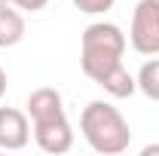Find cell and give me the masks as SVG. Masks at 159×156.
Listing matches in <instances>:
<instances>
[{"label":"cell","instance_id":"cell-10","mask_svg":"<svg viewBox=\"0 0 159 156\" xmlns=\"http://www.w3.org/2000/svg\"><path fill=\"white\" fill-rule=\"evenodd\" d=\"M9 3L19 6V9H25V12H40V9H46L49 0H9Z\"/></svg>","mask_w":159,"mask_h":156},{"label":"cell","instance_id":"cell-11","mask_svg":"<svg viewBox=\"0 0 159 156\" xmlns=\"http://www.w3.org/2000/svg\"><path fill=\"white\" fill-rule=\"evenodd\" d=\"M153 153H159V144H147V147L141 150V156H153Z\"/></svg>","mask_w":159,"mask_h":156},{"label":"cell","instance_id":"cell-2","mask_svg":"<svg viewBox=\"0 0 159 156\" xmlns=\"http://www.w3.org/2000/svg\"><path fill=\"white\" fill-rule=\"evenodd\" d=\"M80 132L95 153L104 156L125 153L132 144V129L110 101H89L80 113Z\"/></svg>","mask_w":159,"mask_h":156},{"label":"cell","instance_id":"cell-4","mask_svg":"<svg viewBox=\"0 0 159 156\" xmlns=\"http://www.w3.org/2000/svg\"><path fill=\"white\" fill-rule=\"evenodd\" d=\"M31 132H34V141H37V147L43 153L61 156L74 147V129L67 122V113L43 119V122H31Z\"/></svg>","mask_w":159,"mask_h":156},{"label":"cell","instance_id":"cell-9","mask_svg":"<svg viewBox=\"0 0 159 156\" xmlns=\"http://www.w3.org/2000/svg\"><path fill=\"white\" fill-rule=\"evenodd\" d=\"M70 3L77 6L80 12H86V16H104L107 9H113L116 0H70Z\"/></svg>","mask_w":159,"mask_h":156},{"label":"cell","instance_id":"cell-5","mask_svg":"<svg viewBox=\"0 0 159 156\" xmlns=\"http://www.w3.org/2000/svg\"><path fill=\"white\" fill-rule=\"evenodd\" d=\"M31 141V122L28 113L19 107H0V147L3 150H21Z\"/></svg>","mask_w":159,"mask_h":156},{"label":"cell","instance_id":"cell-13","mask_svg":"<svg viewBox=\"0 0 159 156\" xmlns=\"http://www.w3.org/2000/svg\"><path fill=\"white\" fill-rule=\"evenodd\" d=\"M0 3H9V0H0Z\"/></svg>","mask_w":159,"mask_h":156},{"label":"cell","instance_id":"cell-1","mask_svg":"<svg viewBox=\"0 0 159 156\" xmlns=\"http://www.w3.org/2000/svg\"><path fill=\"white\" fill-rule=\"evenodd\" d=\"M125 46H129V40L122 34V28L113 21H92L80 37L83 74L89 80H95L110 98H132L138 92L135 77L122 64Z\"/></svg>","mask_w":159,"mask_h":156},{"label":"cell","instance_id":"cell-7","mask_svg":"<svg viewBox=\"0 0 159 156\" xmlns=\"http://www.w3.org/2000/svg\"><path fill=\"white\" fill-rule=\"evenodd\" d=\"M25 40V16L19 12V6L12 9L9 3H0V49L19 46Z\"/></svg>","mask_w":159,"mask_h":156},{"label":"cell","instance_id":"cell-3","mask_svg":"<svg viewBox=\"0 0 159 156\" xmlns=\"http://www.w3.org/2000/svg\"><path fill=\"white\" fill-rule=\"evenodd\" d=\"M129 43L138 55H159V0H138L132 9Z\"/></svg>","mask_w":159,"mask_h":156},{"label":"cell","instance_id":"cell-8","mask_svg":"<svg viewBox=\"0 0 159 156\" xmlns=\"http://www.w3.org/2000/svg\"><path fill=\"white\" fill-rule=\"evenodd\" d=\"M135 83H138V89L150 98V101H159V58L156 55H150V61L141 64Z\"/></svg>","mask_w":159,"mask_h":156},{"label":"cell","instance_id":"cell-6","mask_svg":"<svg viewBox=\"0 0 159 156\" xmlns=\"http://www.w3.org/2000/svg\"><path fill=\"white\" fill-rule=\"evenodd\" d=\"M25 113L31 122H43V119H52L64 113V98H61L58 89L52 86H43V89H34L28 95V104H25Z\"/></svg>","mask_w":159,"mask_h":156},{"label":"cell","instance_id":"cell-12","mask_svg":"<svg viewBox=\"0 0 159 156\" xmlns=\"http://www.w3.org/2000/svg\"><path fill=\"white\" fill-rule=\"evenodd\" d=\"M6 95V71H3V67H0V98Z\"/></svg>","mask_w":159,"mask_h":156}]
</instances>
